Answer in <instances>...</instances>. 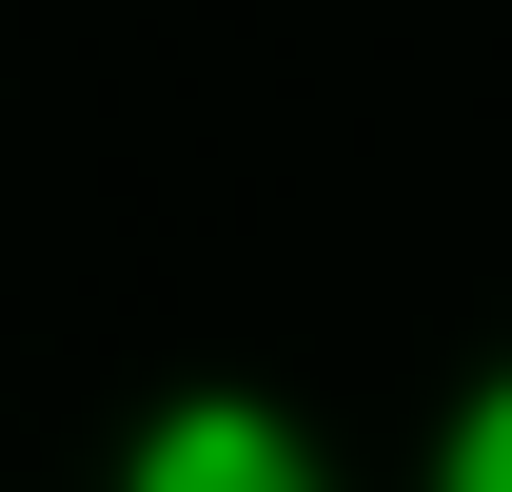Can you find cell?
<instances>
[{"instance_id": "cell-1", "label": "cell", "mask_w": 512, "mask_h": 492, "mask_svg": "<svg viewBox=\"0 0 512 492\" xmlns=\"http://www.w3.org/2000/svg\"><path fill=\"white\" fill-rule=\"evenodd\" d=\"M119 492H335V473H316V433L276 394H158L119 433Z\"/></svg>"}, {"instance_id": "cell-2", "label": "cell", "mask_w": 512, "mask_h": 492, "mask_svg": "<svg viewBox=\"0 0 512 492\" xmlns=\"http://www.w3.org/2000/svg\"><path fill=\"white\" fill-rule=\"evenodd\" d=\"M434 492H512V374H473V394H453V433H434Z\"/></svg>"}]
</instances>
